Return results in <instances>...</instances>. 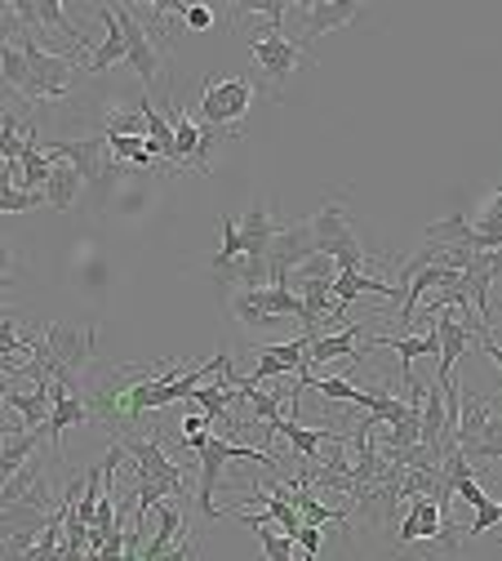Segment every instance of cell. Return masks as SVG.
Returning <instances> with one entry per match:
<instances>
[{
	"label": "cell",
	"instance_id": "cell-1",
	"mask_svg": "<svg viewBox=\"0 0 502 561\" xmlns=\"http://www.w3.org/2000/svg\"><path fill=\"white\" fill-rule=\"evenodd\" d=\"M94 353H98V325H94V321H85V325L49 321L45 334H40V353H36L32 362H36L49 379L77 388V379L90 370Z\"/></svg>",
	"mask_w": 502,
	"mask_h": 561
},
{
	"label": "cell",
	"instance_id": "cell-2",
	"mask_svg": "<svg viewBox=\"0 0 502 561\" xmlns=\"http://www.w3.org/2000/svg\"><path fill=\"white\" fill-rule=\"evenodd\" d=\"M307 224H312V237H316V254H329L338 263V272H365L370 250L361 245V237H355V228L347 219L342 192H334Z\"/></svg>",
	"mask_w": 502,
	"mask_h": 561
},
{
	"label": "cell",
	"instance_id": "cell-3",
	"mask_svg": "<svg viewBox=\"0 0 502 561\" xmlns=\"http://www.w3.org/2000/svg\"><path fill=\"white\" fill-rule=\"evenodd\" d=\"M196 459H200V485H196V508H200V517L205 522H219L223 513H219V504H213V490H219V472H223V463L227 459H254V463H262V468H280L276 463V455L267 450V446H236V442H227L223 433H209V442L196 450Z\"/></svg>",
	"mask_w": 502,
	"mask_h": 561
},
{
	"label": "cell",
	"instance_id": "cell-4",
	"mask_svg": "<svg viewBox=\"0 0 502 561\" xmlns=\"http://www.w3.org/2000/svg\"><path fill=\"white\" fill-rule=\"evenodd\" d=\"M14 45H23V54H27V90H23L27 103H58V99L71 94V81H77V58L40 49L27 32H19Z\"/></svg>",
	"mask_w": 502,
	"mask_h": 561
},
{
	"label": "cell",
	"instance_id": "cell-5",
	"mask_svg": "<svg viewBox=\"0 0 502 561\" xmlns=\"http://www.w3.org/2000/svg\"><path fill=\"white\" fill-rule=\"evenodd\" d=\"M254 94H258V85L249 81V77H209L205 85H200V125H213V129H223V134H236L241 129V121L249 116V107H254Z\"/></svg>",
	"mask_w": 502,
	"mask_h": 561
},
{
	"label": "cell",
	"instance_id": "cell-6",
	"mask_svg": "<svg viewBox=\"0 0 502 561\" xmlns=\"http://www.w3.org/2000/svg\"><path fill=\"white\" fill-rule=\"evenodd\" d=\"M249 58L258 62V72H262L271 99L284 94V85H290V77H294V67H299V62H316L299 41H290L280 27H262V32H254V36H249Z\"/></svg>",
	"mask_w": 502,
	"mask_h": 561
},
{
	"label": "cell",
	"instance_id": "cell-7",
	"mask_svg": "<svg viewBox=\"0 0 502 561\" xmlns=\"http://www.w3.org/2000/svg\"><path fill=\"white\" fill-rule=\"evenodd\" d=\"M49 161H67L71 170H77L98 201H107V187L112 179L120 174V161L112 157L107 148V134H94V138H67V144H49Z\"/></svg>",
	"mask_w": 502,
	"mask_h": 561
},
{
	"label": "cell",
	"instance_id": "cell-8",
	"mask_svg": "<svg viewBox=\"0 0 502 561\" xmlns=\"http://www.w3.org/2000/svg\"><path fill=\"white\" fill-rule=\"evenodd\" d=\"M112 10H116V23H120V32H125V62L138 72L142 90H152V85L161 81V72H165V54H161V45L152 41V32H148V27H142V23L133 19V10H129V5L112 0Z\"/></svg>",
	"mask_w": 502,
	"mask_h": 561
},
{
	"label": "cell",
	"instance_id": "cell-9",
	"mask_svg": "<svg viewBox=\"0 0 502 561\" xmlns=\"http://www.w3.org/2000/svg\"><path fill=\"white\" fill-rule=\"evenodd\" d=\"M120 446H125V455L133 459L138 481H161V485H174V490H178V500L187 504V477H183V468H178V463H170V455L161 450V437H156V433L129 437V442H120Z\"/></svg>",
	"mask_w": 502,
	"mask_h": 561
},
{
	"label": "cell",
	"instance_id": "cell-10",
	"mask_svg": "<svg viewBox=\"0 0 502 561\" xmlns=\"http://www.w3.org/2000/svg\"><path fill=\"white\" fill-rule=\"evenodd\" d=\"M316 254V237H312V224H290L280 228L271 250H267V272H271V286H290V276Z\"/></svg>",
	"mask_w": 502,
	"mask_h": 561
},
{
	"label": "cell",
	"instance_id": "cell-11",
	"mask_svg": "<svg viewBox=\"0 0 502 561\" xmlns=\"http://www.w3.org/2000/svg\"><path fill=\"white\" fill-rule=\"evenodd\" d=\"M299 14H303V32L294 41L312 54L316 36H329V32L347 27L351 19H361V5H355V0H307V5H299Z\"/></svg>",
	"mask_w": 502,
	"mask_h": 561
},
{
	"label": "cell",
	"instance_id": "cell-12",
	"mask_svg": "<svg viewBox=\"0 0 502 561\" xmlns=\"http://www.w3.org/2000/svg\"><path fill=\"white\" fill-rule=\"evenodd\" d=\"M71 424H90V405H85V392H77L71 383H58L54 379V414L45 424V437L54 446V459H62V433Z\"/></svg>",
	"mask_w": 502,
	"mask_h": 561
},
{
	"label": "cell",
	"instance_id": "cell-13",
	"mask_svg": "<svg viewBox=\"0 0 502 561\" xmlns=\"http://www.w3.org/2000/svg\"><path fill=\"white\" fill-rule=\"evenodd\" d=\"M94 14L103 19V41L94 45V54H90V62H85V72L90 77H103L107 67H116V62H125V32H120V23H116V10L112 5H94Z\"/></svg>",
	"mask_w": 502,
	"mask_h": 561
},
{
	"label": "cell",
	"instance_id": "cell-14",
	"mask_svg": "<svg viewBox=\"0 0 502 561\" xmlns=\"http://www.w3.org/2000/svg\"><path fill=\"white\" fill-rule=\"evenodd\" d=\"M236 228H241V250H245L249 259H267V250H271V241H276V232H280V224L271 219V205H267V201H258Z\"/></svg>",
	"mask_w": 502,
	"mask_h": 561
},
{
	"label": "cell",
	"instance_id": "cell-15",
	"mask_svg": "<svg viewBox=\"0 0 502 561\" xmlns=\"http://www.w3.org/2000/svg\"><path fill=\"white\" fill-rule=\"evenodd\" d=\"M355 343H361V325H347L338 334H316L307 343V366H325V362H338V357L361 362L365 347H355Z\"/></svg>",
	"mask_w": 502,
	"mask_h": 561
},
{
	"label": "cell",
	"instance_id": "cell-16",
	"mask_svg": "<svg viewBox=\"0 0 502 561\" xmlns=\"http://www.w3.org/2000/svg\"><path fill=\"white\" fill-rule=\"evenodd\" d=\"M271 437H284V442L299 450V459L312 463V468L320 463V446L325 442H338V433H329V428H303V424H294V419H280V428Z\"/></svg>",
	"mask_w": 502,
	"mask_h": 561
},
{
	"label": "cell",
	"instance_id": "cell-17",
	"mask_svg": "<svg viewBox=\"0 0 502 561\" xmlns=\"http://www.w3.org/2000/svg\"><path fill=\"white\" fill-rule=\"evenodd\" d=\"M81 187H85V179L77 170H71L67 161H54V174L45 183V205L49 209H71V205H77V196H81Z\"/></svg>",
	"mask_w": 502,
	"mask_h": 561
},
{
	"label": "cell",
	"instance_id": "cell-18",
	"mask_svg": "<svg viewBox=\"0 0 502 561\" xmlns=\"http://www.w3.org/2000/svg\"><path fill=\"white\" fill-rule=\"evenodd\" d=\"M23 192H45V183H49V174H54V161L40 152V134H36V125H27V148H23Z\"/></svg>",
	"mask_w": 502,
	"mask_h": 561
},
{
	"label": "cell",
	"instance_id": "cell-19",
	"mask_svg": "<svg viewBox=\"0 0 502 561\" xmlns=\"http://www.w3.org/2000/svg\"><path fill=\"white\" fill-rule=\"evenodd\" d=\"M191 401L213 419V424H223V419L232 414V405H236V401H245V397H241V388H232V383H223V379H219V383H200V388L191 392Z\"/></svg>",
	"mask_w": 502,
	"mask_h": 561
},
{
	"label": "cell",
	"instance_id": "cell-20",
	"mask_svg": "<svg viewBox=\"0 0 502 561\" xmlns=\"http://www.w3.org/2000/svg\"><path fill=\"white\" fill-rule=\"evenodd\" d=\"M36 446H40V433H14L5 446H0V485H5L23 463H32Z\"/></svg>",
	"mask_w": 502,
	"mask_h": 561
},
{
	"label": "cell",
	"instance_id": "cell-21",
	"mask_svg": "<svg viewBox=\"0 0 502 561\" xmlns=\"http://www.w3.org/2000/svg\"><path fill=\"white\" fill-rule=\"evenodd\" d=\"M254 535H258V543H262V561H299V557H294L299 539H290V535H284V530L276 535L271 526H258Z\"/></svg>",
	"mask_w": 502,
	"mask_h": 561
},
{
	"label": "cell",
	"instance_id": "cell-22",
	"mask_svg": "<svg viewBox=\"0 0 502 561\" xmlns=\"http://www.w3.org/2000/svg\"><path fill=\"white\" fill-rule=\"evenodd\" d=\"M0 81L14 85L19 94L27 90V54H23V45H10L5 49V58H0Z\"/></svg>",
	"mask_w": 502,
	"mask_h": 561
},
{
	"label": "cell",
	"instance_id": "cell-23",
	"mask_svg": "<svg viewBox=\"0 0 502 561\" xmlns=\"http://www.w3.org/2000/svg\"><path fill=\"white\" fill-rule=\"evenodd\" d=\"M467 459H471V463H480V459H502V414L489 419V428H485L480 446H471Z\"/></svg>",
	"mask_w": 502,
	"mask_h": 561
},
{
	"label": "cell",
	"instance_id": "cell-24",
	"mask_svg": "<svg viewBox=\"0 0 502 561\" xmlns=\"http://www.w3.org/2000/svg\"><path fill=\"white\" fill-rule=\"evenodd\" d=\"M294 5L290 0H241V5L232 10V14H262L267 19V27H280V19L290 14Z\"/></svg>",
	"mask_w": 502,
	"mask_h": 561
},
{
	"label": "cell",
	"instance_id": "cell-25",
	"mask_svg": "<svg viewBox=\"0 0 502 561\" xmlns=\"http://www.w3.org/2000/svg\"><path fill=\"white\" fill-rule=\"evenodd\" d=\"M45 205V192H23V187H5L0 192V215H27V209Z\"/></svg>",
	"mask_w": 502,
	"mask_h": 561
},
{
	"label": "cell",
	"instance_id": "cell-26",
	"mask_svg": "<svg viewBox=\"0 0 502 561\" xmlns=\"http://www.w3.org/2000/svg\"><path fill=\"white\" fill-rule=\"evenodd\" d=\"M493 526H502V508L489 500L485 508H476V522L463 530V539H476V535H485V530H493Z\"/></svg>",
	"mask_w": 502,
	"mask_h": 561
},
{
	"label": "cell",
	"instance_id": "cell-27",
	"mask_svg": "<svg viewBox=\"0 0 502 561\" xmlns=\"http://www.w3.org/2000/svg\"><path fill=\"white\" fill-rule=\"evenodd\" d=\"M307 276H325V280H334V276H338V263H334L329 254H312V259L299 267V280H307Z\"/></svg>",
	"mask_w": 502,
	"mask_h": 561
},
{
	"label": "cell",
	"instance_id": "cell-28",
	"mask_svg": "<svg viewBox=\"0 0 502 561\" xmlns=\"http://www.w3.org/2000/svg\"><path fill=\"white\" fill-rule=\"evenodd\" d=\"M183 27H191V32H209V27H213V10H205V5H187Z\"/></svg>",
	"mask_w": 502,
	"mask_h": 561
},
{
	"label": "cell",
	"instance_id": "cell-29",
	"mask_svg": "<svg viewBox=\"0 0 502 561\" xmlns=\"http://www.w3.org/2000/svg\"><path fill=\"white\" fill-rule=\"evenodd\" d=\"M213 428V419L200 410V414H187L183 424H178V437H200V433H209Z\"/></svg>",
	"mask_w": 502,
	"mask_h": 561
},
{
	"label": "cell",
	"instance_id": "cell-30",
	"mask_svg": "<svg viewBox=\"0 0 502 561\" xmlns=\"http://www.w3.org/2000/svg\"><path fill=\"white\" fill-rule=\"evenodd\" d=\"M14 280V250H10V241L0 237V290H5Z\"/></svg>",
	"mask_w": 502,
	"mask_h": 561
},
{
	"label": "cell",
	"instance_id": "cell-31",
	"mask_svg": "<svg viewBox=\"0 0 502 561\" xmlns=\"http://www.w3.org/2000/svg\"><path fill=\"white\" fill-rule=\"evenodd\" d=\"M480 347H485V353H489V362H493V366L502 370V343H498L493 334H485V339H480Z\"/></svg>",
	"mask_w": 502,
	"mask_h": 561
},
{
	"label": "cell",
	"instance_id": "cell-32",
	"mask_svg": "<svg viewBox=\"0 0 502 561\" xmlns=\"http://www.w3.org/2000/svg\"><path fill=\"white\" fill-rule=\"evenodd\" d=\"M383 561H432V557H427V548H422V552H409V548H400V552H392V557H383Z\"/></svg>",
	"mask_w": 502,
	"mask_h": 561
},
{
	"label": "cell",
	"instance_id": "cell-33",
	"mask_svg": "<svg viewBox=\"0 0 502 561\" xmlns=\"http://www.w3.org/2000/svg\"><path fill=\"white\" fill-rule=\"evenodd\" d=\"M5 330H19V321H14V312L5 304H0V334H5Z\"/></svg>",
	"mask_w": 502,
	"mask_h": 561
},
{
	"label": "cell",
	"instance_id": "cell-34",
	"mask_svg": "<svg viewBox=\"0 0 502 561\" xmlns=\"http://www.w3.org/2000/svg\"><path fill=\"white\" fill-rule=\"evenodd\" d=\"M10 116V107H5V99H0V121H5Z\"/></svg>",
	"mask_w": 502,
	"mask_h": 561
},
{
	"label": "cell",
	"instance_id": "cell-35",
	"mask_svg": "<svg viewBox=\"0 0 502 561\" xmlns=\"http://www.w3.org/2000/svg\"><path fill=\"white\" fill-rule=\"evenodd\" d=\"M498 508H502V504H498Z\"/></svg>",
	"mask_w": 502,
	"mask_h": 561
}]
</instances>
